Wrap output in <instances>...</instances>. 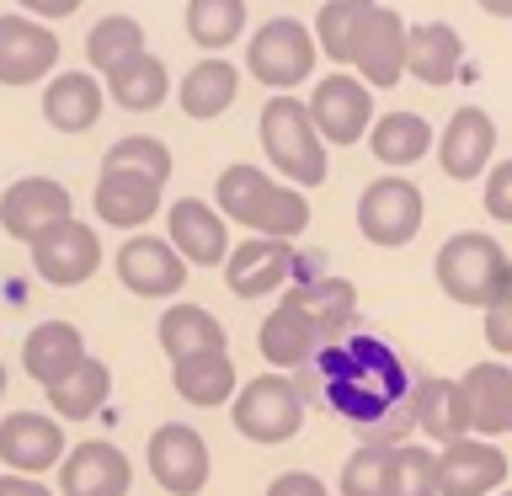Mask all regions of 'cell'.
Returning <instances> with one entry per match:
<instances>
[{
  "mask_svg": "<svg viewBox=\"0 0 512 496\" xmlns=\"http://www.w3.org/2000/svg\"><path fill=\"white\" fill-rule=\"evenodd\" d=\"M304 374L320 384L326 406L358 432V443L400 448L406 432L416 427V379L406 358L390 342H379V336L347 331Z\"/></svg>",
  "mask_w": 512,
  "mask_h": 496,
  "instance_id": "obj_1",
  "label": "cell"
},
{
  "mask_svg": "<svg viewBox=\"0 0 512 496\" xmlns=\"http://www.w3.org/2000/svg\"><path fill=\"white\" fill-rule=\"evenodd\" d=\"M214 208H219L224 219L246 224L251 235L294 240V235L310 230V198H304V187H288V182H278V176H267V171H256V166L219 171Z\"/></svg>",
  "mask_w": 512,
  "mask_h": 496,
  "instance_id": "obj_2",
  "label": "cell"
},
{
  "mask_svg": "<svg viewBox=\"0 0 512 496\" xmlns=\"http://www.w3.org/2000/svg\"><path fill=\"white\" fill-rule=\"evenodd\" d=\"M262 150L288 187H320L326 182V139H320L310 107H304L294 91H278L262 107Z\"/></svg>",
  "mask_w": 512,
  "mask_h": 496,
  "instance_id": "obj_3",
  "label": "cell"
},
{
  "mask_svg": "<svg viewBox=\"0 0 512 496\" xmlns=\"http://www.w3.org/2000/svg\"><path fill=\"white\" fill-rule=\"evenodd\" d=\"M432 272H438V288L448 299H454V304H475V310H486V304L512 283L507 251L496 246L491 235H480V230L448 235L443 251H438V262H432Z\"/></svg>",
  "mask_w": 512,
  "mask_h": 496,
  "instance_id": "obj_4",
  "label": "cell"
},
{
  "mask_svg": "<svg viewBox=\"0 0 512 496\" xmlns=\"http://www.w3.org/2000/svg\"><path fill=\"white\" fill-rule=\"evenodd\" d=\"M230 422L246 443H288L294 432L304 427V390L299 379L278 374V368H267V374L246 379L230 400Z\"/></svg>",
  "mask_w": 512,
  "mask_h": 496,
  "instance_id": "obj_5",
  "label": "cell"
},
{
  "mask_svg": "<svg viewBox=\"0 0 512 496\" xmlns=\"http://www.w3.org/2000/svg\"><path fill=\"white\" fill-rule=\"evenodd\" d=\"M315 59H320L315 27H304L299 16H272V22H262L246 43V70L272 91H294L299 80H310Z\"/></svg>",
  "mask_w": 512,
  "mask_h": 496,
  "instance_id": "obj_6",
  "label": "cell"
},
{
  "mask_svg": "<svg viewBox=\"0 0 512 496\" xmlns=\"http://www.w3.org/2000/svg\"><path fill=\"white\" fill-rule=\"evenodd\" d=\"M422 214H427V198L406 176H379L358 198V230H363V240H374L384 251L411 246L416 230H422Z\"/></svg>",
  "mask_w": 512,
  "mask_h": 496,
  "instance_id": "obj_7",
  "label": "cell"
},
{
  "mask_svg": "<svg viewBox=\"0 0 512 496\" xmlns=\"http://www.w3.org/2000/svg\"><path fill=\"white\" fill-rule=\"evenodd\" d=\"M331 342H336V336L294 299V288L272 304V315L262 320V331H256V347H262V358L278 368V374H288V368H299V374H304V368H310Z\"/></svg>",
  "mask_w": 512,
  "mask_h": 496,
  "instance_id": "obj_8",
  "label": "cell"
},
{
  "mask_svg": "<svg viewBox=\"0 0 512 496\" xmlns=\"http://www.w3.org/2000/svg\"><path fill=\"white\" fill-rule=\"evenodd\" d=\"M406 22H400V11L390 6H368V16L358 22V38H352V54H347V70L363 80L368 91L374 86H400V75H406Z\"/></svg>",
  "mask_w": 512,
  "mask_h": 496,
  "instance_id": "obj_9",
  "label": "cell"
},
{
  "mask_svg": "<svg viewBox=\"0 0 512 496\" xmlns=\"http://www.w3.org/2000/svg\"><path fill=\"white\" fill-rule=\"evenodd\" d=\"M304 107H310L320 139L342 144V150L368 139V128H374V91H368L352 70H331L326 80H315V91Z\"/></svg>",
  "mask_w": 512,
  "mask_h": 496,
  "instance_id": "obj_10",
  "label": "cell"
},
{
  "mask_svg": "<svg viewBox=\"0 0 512 496\" xmlns=\"http://www.w3.org/2000/svg\"><path fill=\"white\" fill-rule=\"evenodd\" d=\"M96 267H102V240L75 214L32 240V272L54 288H80L86 278H96Z\"/></svg>",
  "mask_w": 512,
  "mask_h": 496,
  "instance_id": "obj_11",
  "label": "cell"
},
{
  "mask_svg": "<svg viewBox=\"0 0 512 496\" xmlns=\"http://www.w3.org/2000/svg\"><path fill=\"white\" fill-rule=\"evenodd\" d=\"M299 272V256H294V240H278V235H251L230 246L224 256V283H230L235 299H267L278 288L294 283Z\"/></svg>",
  "mask_w": 512,
  "mask_h": 496,
  "instance_id": "obj_12",
  "label": "cell"
},
{
  "mask_svg": "<svg viewBox=\"0 0 512 496\" xmlns=\"http://www.w3.org/2000/svg\"><path fill=\"white\" fill-rule=\"evenodd\" d=\"M112 267H118V283L139 299H171L187 283V262L166 235H128Z\"/></svg>",
  "mask_w": 512,
  "mask_h": 496,
  "instance_id": "obj_13",
  "label": "cell"
},
{
  "mask_svg": "<svg viewBox=\"0 0 512 496\" xmlns=\"http://www.w3.org/2000/svg\"><path fill=\"white\" fill-rule=\"evenodd\" d=\"M208 464H214V459H208V443H203L198 427L166 422V427L150 432V475H155L160 491L198 496L208 486Z\"/></svg>",
  "mask_w": 512,
  "mask_h": 496,
  "instance_id": "obj_14",
  "label": "cell"
},
{
  "mask_svg": "<svg viewBox=\"0 0 512 496\" xmlns=\"http://www.w3.org/2000/svg\"><path fill=\"white\" fill-rule=\"evenodd\" d=\"M75 203H70V187L54 182V176H22L0 192V230L11 240L32 246L43 230H54L59 219H70Z\"/></svg>",
  "mask_w": 512,
  "mask_h": 496,
  "instance_id": "obj_15",
  "label": "cell"
},
{
  "mask_svg": "<svg viewBox=\"0 0 512 496\" xmlns=\"http://www.w3.org/2000/svg\"><path fill=\"white\" fill-rule=\"evenodd\" d=\"M70 443H64V427L43 411H11L0 416V464L11 475H43L59 470Z\"/></svg>",
  "mask_w": 512,
  "mask_h": 496,
  "instance_id": "obj_16",
  "label": "cell"
},
{
  "mask_svg": "<svg viewBox=\"0 0 512 496\" xmlns=\"http://www.w3.org/2000/svg\"><path fill=\"white\" fill-rule=\"evenodd\" d=\"M59 64V38L38 16H0V86H38Z\"/></svg>",
  "mask_w": 512,
  "mask_h": 496,
  "instance_id": "obj_17",
  "label": "cell"
},
{
  "mask_svg": "<svg viewBox=\"0 0 512 496\" xmlns=\"http://www.w3.org/2000/svg\"><path fill=\"white\" fill-rule=\"evenodd\" d=\"M166 240L182 251L187 267H224V256H230V219L203 198H176L166 214Z\"/></svg>",
  "mask_w": 512,
  "mask_h": 496,
  "instance_id": "obj_18",
  "label": "cell"
},
{
  "mask_svg": "<svg viewBox=\"0 0 512 496\" xmlns=\"http://www.w3.org/2000/svg\"><path fill=\"white\" fill-rule=\"evenodd\" d=\"M507 480V454L486 438H454L438 448V496H496Z\"/></svg>",
  "mask_w": 512,
  "mask_h": 496,
  "instance_id": "obj_19",
  "label": "cell"
},
{
  "mask_svg": "<svg viewBox=\"0 0 512 496\" xmlns=\"http://www.w3.org/2000/svg\"><path fill=\"white\" fill-rule=\"evenodd\" d=\"M160 192H166V182H155V176L102 166L91 203H96V219L112 224V230H144V224L160 214Z\"/></svg>",
  "mask_w": 512,
  "mask_h": 496,
  "instance_id": "obj_20",
  "label": "cell"
},
{
  "mask_svg": "<svg viewBox=\"0 0 512 496\" xmlns=\"http://www.w3.org/2000/svg\"><path fill=\"white\" fill-rule=\"evenodd\" d=\"M59 491L64 496H128L134 491V464L112 443H80L59 464Z\"/></svg>",
  "mask_w": 512,
  "mask_h": 496,
  "instance_id": "obj_21",
  "label": "cell"
},
{
  "mask_svg": "<svg viewBox=\"0 0 512 496\" xmlns=\"http://www.w3.org/2000/svg\"><path fill=\"white\" fill-rule=\"evenodd\" d=\"M496 155V123L486 107H459L454 118H448L443 139H438V160L443 171L454 176V182H475V176H486Z\"/></svg>",
  "mask_w": 512,
  "mask_h": 496,
  "instance_id": "obj_22",
  "label": "cell"
},
{
  "mask_svg": "<svg viewBox=\"0 0 512 496\" xmlns=\"http://www.w3.org/2000/svg\"><path fill=\"white\" fill-rule=\"evenodd\" d=\"M86 358H91L86 336H80L70 320H43V326H32L27 342H22V368H27L32 384H43V390L64 384Z\"/></svg>",
  "mask_w": 512,
  "mask_h": 496,
  "instance_id": "obj_23",
  "label": "cell"
},
{
  "mask_svg": "<svg viewBox=\"0 0 512 496\" xmlns=\"http://www.w3.org/2000/svg\"><path fill=\"white\" fill-rule=\"evenodd\" d=\"M102 107H107V86H102V75H91V70H64V75L48 80V91H43V118H48V128H59V134H86V128H96Z\"/></svg>",
  "mask_w": 512,
  "mask_h": 496,
  "instance_id": "obj_24",
  "label": "cell"
},
{
  "mask_svg": "<svg viewBox=\"0 0 512 496\" xmlns=\"http://www.w3.org/2000/svg\"><path fill=\"white\" fill-rule=\"evenodd\" d=\"M464 70V43L448 22H422L406 32V75L416 86H454Z\"/></svg>",
  "mask_w": 512,
  "mask_h": 496,
  "instance_id": "obj_25",
  "label": "cell"
},
{
  "mask_svg": "<svg viewBox=\"0 0 512 496\" xmlns=\"http://www.w3.org/2000/svg\"><path fill=\"white\" fill-rule=\"evenodd\" d=\"M155 342L171 363H182V358H198V352H224L230 347V331H224V320L208 315L203 304H171V310L155 320Z\"/></svg>",
  "mask_w": 512,
  "mask_h": 496,
  "instance_id": "obj_26",
  "label": "cell"
},
{
  "mask_svg": "<svg viewBox=\"0 0 512 496\" xmlns=\"http://www.w3.org/2000/svg\"><path fill=\"white\" fill-rule=\"evenodd\" d=\"M459 384H464V400H470V432L475 438L512 432V368L507 363H475Z\"/></svg>",
  "mask_w": 512,
  "mask_h": 496,
  "instance_id": "obj_27",
  "label": "cell"
},
{
  "mask_svg": "<svg viewBox=\"0 0 512 496\" xmlns=\"http://www.w3.org/2000/svg\"><path fill=\"white\" fill-rule=\"evenodd\" d=\"M235 96H240V70L230 59H219V54L192 64V70L182 75V86H176V102H182V112L198 118V123H214L219 112H230Z\"/></svg>",
  "mask_w": 512,
  "mask_h": 496,
  "instance_id": "obj_28",
  "label": "cell"
},
{
  "mask_svg": "<svg viewBox=\"0 0 512 496\" xmlns=\"http://www.w3.org/2000/svg\"><path fill=\"white\" fill-rule=\"evenodd\" d=\"M171 384H176V395H182L187 406H198V411L230 406L235 390H240L230 352H198V358L171 363Z\"/></svg>",
  "mask_w": 512,
  "mask_h": 496,
  "instance_id": "obj_29",
  "label": "cell"
},
{
  "mask_svg": "<svg viewBox=\"0 0 512 496\" xmlns=\"http://www.w3.org/2000/svg\"><path fill=\"white\" fill-rule=\"evenodd\" d=\"M416 427L432 443L470 438V400L459 379H416Z\"/></svg>",
  "mask_w": 512,
  "mask_h": 496,
  "instance_id": "obj_30",
  "label": "cell"
},
{
  "mask_svg": "<svg viewBox=\"0 0 512 496\" xmlns=\"http://www.w3.org/2000/svg\"><path fill=\"white\" fill-rule=\"evenodd\" d=\"M102 86H107V96L123 112H155L160 102H166V91H171V75H166V64H160L150 48H139L134 59H123L118 70L102 80Z\"/></svg>",
  "mask_w": 512,
  "mask_h": 496,
  "instance_id": "obj_31",
  "label": "cell"
},
{
  "mask_svg": "<svg viewBox=\"0 0 512 496\" xmlns=\"http://www.w3.org/2000/svg\"><path fill=\"white\" fill-rule=\"evenodd\" d=\"M368 150H374L379 166H416L432 150V128L416 112H384L368 128Z\"/></svg>",
  "mask_w": 512,
  "mask_h": 496,
  "instance_id": "obj_32",
  "label": "cell"
},
{
  "mask_svg": "<svg viewBox=\"0 0 512 496\" xmlns=\"http://www.w3.org/2000/svg\"><path fill=\"white\" fill-rule=\"evenodd\" d=\"M48 395V406H54L59 422H86V416H96L107 406V395H112V368L102 358H86L75 368L64 384H54V390H43Z\"/></svg>",
  "mask_w": 512,
  "mask_h": 496,
  "instance_id": "obj_33",
  "label": "cell"
},
{
  "mask_svg": "<svg viewBox=\"0 0 512 496\" xmlns=\"http://www.w3.org/2000/svg\"><path fill=\"white\" fill-rule=\"evenodd\" d=\"M294 299L336 336V342H342V336L352 331V320H358V288H352L347 278H304L294 288Z\"/></svg>",
  "mask_w": 512,
  "mask_h": 496,
  "instance_id": "obj_34",
  "label": "cell"
},
{
  "mask_svg": "<svg viewBox=\"0 0 512 496\" xmlns=\"http://www.w3.org/2000/svg\"><path fill=\"white\" fill-rule=\"evenodd\" d=\"M240 32H246V0H187V38L198 48L224 54Z\"/></svg>",
  "mask_w": 512,
  "mask_h": 496,
  "instance_id": "obj_35",
  "label": "cell"
},
{
  "mask_svg": "<svg viewBox=\"0 0 512 496\" xmlns=\"http://www.w3.org/2000/svg\"><path fill=\"white\" fill-rule=\"evenodd\" d=\"M144 48V27L134 22V16H102V22L91 27V38H86V64H91V75H112L123 59H134Z\"/></svg>",
  "mask_w": 512,
  "mask_h": 496,
  "instance_id": "obj_36",
  "label": "cell"
},
{
  "mask_svg": "<svg viewBox=\"0 0 512 496\" xmlns=\"http://www.w3.org/2000/svg\"><path fill=\"white\" fill-rule=\"evenodd\" d=\"M368 6L374 0H326L315 16V43H320V54L336 59L347 70V54H352V38H358V22L368 16Z\"/></svg>",
  "mask_w": 512,
  "mask_h": 496,
  "instance_id": "obj_37",
  "label": "cell"
},
{
  "mask_svg": "<svg viewBox=\"0 0 512 496\" xmlns=\"http://www.w3.org/2000/svg\"><path fill=\"white\" fill-rule=\"evenodd\" d=\"M384 496H438V454L416 443L390 448V480Z\"/></svg>",
  "mask_w": 512,
  "mask_h": 496,
  "instance_id": "obj_38",
  "label": "cell"
},
{
  "mask_svg": "<svg viewBox=\"0 0 512 496\" xmlns=\"http://www.w3.org/2000/svg\"><path fill=\"white\" fill-rule=\"evenodd\" d=\"M102 166H123V171H139V176H155V182H171V150L160 144L155 134H128L107 150Z\"/></svg>",
  "mask_w": 512,
  "mask_h": 496,
  "instance_id": "obj_39",
  "label": "cell"
},
{
  "mask_svg": "<svg viewBox=\"0 0 512 496\" xmlns=\"http://www.w3.org/2000/svg\"><path fill=\"white\" fill-rule=\"evenodd\" d=\"M384 480H390V448H352V459L342 464V496H384Z\"/></svg>",
  "mask_w": 512,
  "mask_h": 496,
  "instance_id": "obj_40",
  "label": "cell"
},
{
  "mask_svg": "<svg viewBox=\"0 0 512 496\" xmlns=\"http://www.w3.org/2000/svg\"><path fill=\"white\" fill-rule=\"evenodd\" d=\"M486 347L502 352V358H512V283L486 304Z\"/></svg>",
  "mask_w": 512,
  "mask_h": 496,
  "instance_id": "obj_41",
  "label": "cell"
},
{
  "mask_svg": "<svg viewBox=\"0 0 512 496\" xmlns=\"http://www.w3.org/2000/svg\"><path fill=\"white\" fill-rule=\"evenodd\" d=\"M486 214L512 224V160H502V166L486 171Z\"/></svg>",
  "mask_w": 512,
  "mask_h": 496,
  "instance_id": "obj_42",
  "label": "cell"
},
{
  "mask_svg": "<svg viewBox=\"0 0 512 496\" xmlns=\"http://www.w3.org/2000/svg\"><path fill=\"white\" fill-rule=\"evenodd\" d=\"M267 496H331V491H326V480L310 475V470H283L267 486Z\"/></svg>",
  "mask_w": 512,
  "mask_h": 496,
  "instance_id": "obj_43",
  "label": "cell"
},
{
  "mask_svg": "<svg viewBox=\"0 0 512 496\" xmlns=\"http://www.w3.org/2000/svg\"><path fill=\"white\" fill-rule=\"evenodd\" d=\"M27 16H38V22H59V16H75L80 0H16Z\"/></svg>",
  "mask_w": 512,
  "mask_h": 496,
  "instance_id": "obj_44",
  "label": "cell"
},
{
  "mask_svg": "<svg viewBox=\"0 0 512 496\" xmlns=\"http://www.w3.org/2000/svg\"><path fill=\"white\" fill-rule=\"evenodd\" d=\"M0 496H54L38 475H0Z\"/></svg>",
  "mask_w": 512,
  "mask_h": 496,
  "instance_id": "obj_45",
  "label": "cell"
},
{
  "mask_svg": "<svg viewBox=\"0 0 512 496\" xmlns=\"http://www.w3.org/2000/svg\"><path fill=\"white\" fill-rule=\"evenodd\" d=\"M480 11H491V16H507V22H512V0H480Z\"/></svg>",
  "mask_w": 512,
  "mask_h": 496,
  "instance_id": "obj_46",
  "label": "cell"
},
{
  "mask_svg": "<svg viewBox=\"0 0 512 496\" xmlns=\"http://www.w3.org/2000/svg\"><path fill=\"white\" fill-rule=\"evenodd\" d=\"M0 395H6V363H0Z\"/></svg>",
  "mask_w": 512,
  "mask_h": 496,
  "instance_id": "obj_47",
  "label": "cell"
},
{
  "mask_svg": "<svg viewBox=\"0 0 512 496\" xmlns=\"http://www.w3.org/2000/svg\"><path fill=\"white\" fill-rule=\"evenodd\" d=\"M496 496H512V491H496Z\"/></svg>",
  "mask_w": 512,
  "mask_h": 496,
  "instance_id": "obj_48",
  "label": "cell"
},
{
  "mask_svg": "<svg viewBox=\"0 0 512 496\" xmlns=\"http://www.w3.org/2000/svg\"><path fill=\"white\" fill-rule=\"evenodd\" d=\"M507 262H512V256H507Z\"/></svg>",
  "mask_w": 512,
  "mask_h": 496,
  "instance_id": "obj_49",
  "label": "cell"
}]
</instances>
